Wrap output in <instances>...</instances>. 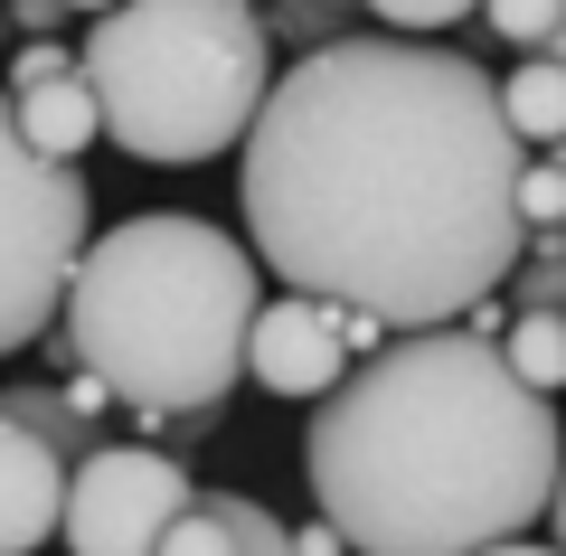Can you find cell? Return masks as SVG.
I'll list each match as a JSON object with an SVG mask.
<instances>
[{
	"label": "cell",
	"mask_w": 566,
	"mask_h": 556,
	"mask_svg": "<svg viewBox=\"0 0 566 556\" xmlns=\"http://www.w3.org/2000/svg\"><path fill=\"white\" fill-rule=\"evenodd\" d=\"M557 170H566V141H557Z\"/></svg>",
	"instance_id": "obj_30"
},
{
	"label": "cell",
	"mask_w": 566,
	"mask_h": 556,
	"mask_svg": "<svg viewBox=\"0 0 566 556\" xmlns=\"http://www.w3.org/2000/svg\"><path fill=\"white\" fill-rule=\"evenodd\" d=\"M255 312H264L255 245L189 208H142L85 245L48 339H57V368H95L123 406L189 416L208 434L245 378Z\"/></svg>",
	"instance_id": "obj_3"
},
{
	"label": "cell",
	"mask_w": 566,
	"mask_h": 556,
	"mask_svg": "<svg viewBox=\"0 0 566 556\" xmlns=\"http://www.w3.org/2000/svg\"><path fill=\"white\" fill-rule=\"evenodd\" d=\"M293 556H349V537H340V528H331V518H322V510H312V518H303V528H293Z\"/></svg>",
	"instance_id": "obj_22"
},
{
	"label": "cell",
	"mask_w": 566,
	"mask_h": 556,
	"mask_svg": "<svg viewBox=\"0 0 566 556\" xmlns=\"http://www.w3.org/2000/svg\"><path fill=\"white\" fill-rule=\"evenodd\" d=\"M0 424H29V434H39V443H57L66 462H85L95 443H114L104 424H85L76 406L57 397V387H0Z\"/></svg>",
	"instance_id": "obj_11"
},
{
	"label": "cell",
	"mask_w": 566,
	"mask_h": 556,
	"mask_svg": "<svg viewBox=\"0 0 566 556\" xmlns=\"http://www.w3.org/2000/svg\"><path fill=\"white\" fill-rule=\"evenodd\" d=\"M57 20H66V0H10V29H20V39H48Z\"/></svg>",
	"instance_id": "obj_23"
},
{
	"label": "cell",
	"mask_w": 566,
	"mask_h": 556,
	"mask_svg": "<svg viewBox=\"0 0 566 556\" xmlns=\"http://www.w3.org/2000/svg\"><path fill=\"white\" fill-rule=\"evenodd\" d=\"M501 302H510V321H520V312H566V227H538V237L520 245Z\"/></svg>",
	"instance_id": "obj_13"
},
{
	"label": "cell",
	"mask_w": 566,
	"mask_h": 556,
	"mask_svg": "<svg viewBox=\"0 0 566 556\" xmlns=\"http://www.w3.org/2000/svg\"><path fill=\"white\" fill-rule=\"evenodd\" d=\"M66 10H85V20H104V10H123V0H66Z\"/></svg>",
	"instance_id": "obj_28"
},
{
	"label": "cell",
	"mask_w": 566,
	"mask_h": 556,
	"mask_svg": "<svg viewBox=\"0 0 566 556\" xmlns=\"http://www.w3.org/2000/svg\"><path fill=\"white\" fill-rule=\"evenodd\" d=\"M520 133L501 76L434 39L293 57L237 151L245 245L283 293L359 302L387 331H453L520 264Z\"/></svg>",
	"instance_id": "obj_1"
},
{
	"label": "cell",
	"mask_w": 566,
	"mask_h": 556,
	"mask_svg": "<svg viewBox=\"0 0 566 556\" xmlns=\"http://www.w3.org/2000/svg\"><path fill=\"white\" fill-rule=\"evenodd\" d=\"M501 123L520 133V151H557L566 141V66L557 57H520L501 76Z\"/></svg>",
	"instance_id": "obj_10"
},
{
	"label": "cell",
	"mask_w": 566,
	"mask_h": 556,
	"mask_svg": "<svg viewBox=\"0 0 566 556\" xmlns=\"http://www.w3.org/2000/svg\"><path fill=\"white\" fill-rule=\"evenodd\" d=\"M66 76H76V48L66 39H20V57H10L0 85H10V95H39V85H66Z\"/></svg>",
	"instance_id": "obj_19"
},
{
	"label": "cell",
	"mask_w": 566,
	"mask_h": 556,
	"mask_svg": "<svg viewBox=\"0 0 566 556\" xmlns=\"http://www.w3.org/2000/svg\"><path fill=\"white\" fill-rule=\"evenodd\" d=\"M359 10L387 29V39H434V29L482 20V0H359Z\"/></svg>",
	"instance_id": "obj_16"
},
{
	"label": "cell",
	"mask_w": 566,
	"mask_h": 556,
	"mask_svg": "<svg viewBox=\"0 0 566 556\" xmlns=\"http://www.w3.org/2000/svg\"><path fill=\"white\" fill-rule=\"evenodd\" d=\"M482 556H557V547H528V537H501V547H482Z\"/></svg>",
	"instance_id": "obj_26"
},
{
	"label": "cell",
	"mask_w": 566,
	"mask_h": 556,
	"mask_svg": "<svg viewBox=\"0 0 566 556\" xmlns=\"http://www.w3.org/2000/svg\"><path fill=\"white\" fill-rule=\"evenodd\" d=\"M538 57H557V66H566V10H557V39H547V48H538Z\"/></svg>",
	"instance_id": "obj_27"
},
{
	"label": "cell",
	"mask_w": 566,
	"mask_h": 556,
	"mask_svg": "<svg viewBox=\"0 0 566 556\" xmlns=\"http://www.w3.org/2000/svg\"><path fill=\"white\" fill-rule=\"evenodd\" d=\"M255 20L274 48H293V57H322V48L359 39V20L349 10H331V0H255Z\"/></svg>",
	"instance_id": "obj_14"
},
{
	"label": "cell",
	"mask_w": 566,
	"mask_h": 556,
	"mask_svg": "<svg viewBox=\"0 0 566 556\" xmlns=\"http://www.w3.org/2000/svg\"><path fill=\"white\" fill-rule=\"evenodd\" d=\"M208 510L227 518V537H237V556H293V528H283L264 500H245V491H208Z\"/></svg>",
	"instance_id": "obj_15"
},
{
	"label": "cell",
	"mask_w": 566,
	"mask_h": 556,
	"mask_svg": "<svg viewBox=\"0 0 566 556\" xmlns=\"http://www.w3.org/2000/svg\"><path fill=\"white\" fill-rule=\"evenodd\" d=\"M85 245H95L85 170L29 151L10 123V85H0V358L57 331Z\"/></svg>",
	"instance_id": "obj_5"
},
{
	"label": "cell",
	"mask_w": 566,
	"mask_h": 556,
	"mask_svg": "<svg viewBox=\"0 0 566 556\" xmlns=\"http://www.w3.org/2000/svg\"><path fill=\"white\" fill-rule=\"evenodd\" d=\"M547 528H557V556H566V472H557V500H547Z\"/></svg>",
	"instance_id": "obj_25"
},
{
	"label": "cell",
	"mask_w": 566,
	"mask_h": 556,
	"mask_svg": "<svg viewBox=\"0 0 566 556\" xmlns=\"http://www.w3.org/2000/svg\"><path fill=\"white\" fill-rule=\"evenodd\" d=\"M10 123L39 160H85V141H104V114H95V85L66 76V85H39V95H10Z\"/></svg>",
	"instance_id": "obj_9"
},
{
	"label": "cell",
	"mask_w": 566,
	"mask_h": 556,
	"mask_svg": "<svg viewBox=\"0 0 566 556\" xmlns=\"http://www.w3.org/2000/svg\"><path fill=\"white\" fill-rule=\"evenodd\" d=\"M340 321H349V302H312V293L264 302L255 331H245V378H255L264 397H283V406H322L331 387L359 368L349 339H340Z\"/></svg>",
	"instance_id": "obj_7"
},
{
	"label": "cell",
	"mask_w": 566,
	"mask_h": 556,
	"mask_svg": "<svg viewBox=\"0 0 566 556\" xmlns=\"http://www.w3.org/2000/svg\"><path fill=\"white\" fill-rule=\"evenodd\" d=\"M331 10H359V0H331Z\"/></svg>",
	"instance_id": "obj_29"
},
{
	"label": "cell",
	"mask_w": 566,
	"mask_h": 556,
	"mask_svg": "<svg viewBox=\"0 0 566 556\" xmlns=\"http://www.w3.org/2000/svg\"><path fill=\"white\" fill-rule=\"evenodd\" d=\"M557 472V397L520 387L501 339L472 331H397L303 434V481L349 556H482L538 528Z\"/></svg>",
	"instance_id": "obj_2"
},
{
	"label": "cell",
	"mask_w": 566,
	"mask_h": 556,
	"mask_svg": "<svg viewBox=\"0 0 566 556\" xmlns=\"http://www.w3.org/2000/svg\"><path fill=\"white\" fill-rule=\"evenodd\" d=\"M453 331H472V339H501V331H510V302H501V293H482L463 321H453Z\"/></svg>",
	"instance_id": "obj_24"
},
{
	"label": "cell",
	"mask_w": 566,
	"mask_h": 556,
	"mask_svg": "<svg viewBox=\"0 0 566 556\" xmlns=\"http://www.w3.org/2000/svg\"><path fill=\"white\" fill-rule=\"evenodd\" d=\"M199 510V481L161 443H95L66 472V556H161V537Z\"/></svg>",
	"instance_id": "obj_6"
},
{
	"label": "cell",
	"mask_w": 566,
	"mask_h": 556,
	"mask_svg": "<svg viewBox=\"0 0 566 556\" xmlns=\"http://www.w3.org/2000/svg\"><path fill=\"white\" fill-rule=\"evenodd\" d=\"M501 358H510V378H520V387L566 397V312H520L501 331Z\"/></svg>",
	"instance_id": "obj_12"
},
{
	"label": "cell",
	"mask_w": 566,
	"mask_h": 556,
	"mask_svg": "<svg viewBox=\"0 0 566 556\" xmlns=\"http://www.w3.org/2000/svg\"><path fill=\"white\" fill-rule=\"evenodd\" d=\"M57 397H66V406H76V416H85V424H104V416H114V406H123V397H114V387H104V378H95V368H66V378H57Z\"/></svg>",
	"instance_id": "obj_21"
},
{
	"label": "cell",
	"mask_w": 566,
	"mask_h": 556,
	"mask_svg": "<svg viewBox=\"0 0 566 556\" xmlns=\"http://www.w3.org/2000/svg\"><path fill=\"white\" fill-rule=\"evenodd\" d=\"M66 472L76 462L39 443L29 424H0V556H39L66 518Z\"/></svg>",
	"instance_id": "obj_8"
},
{
	"label": "cell",
	"mask_w": 566,
	"mask_h": 556,
	"mask_svg": "<svg viewBox=\"0 0 566 556\" xmlns=\"http://www.w3.org/2000/svg\"><path fill=\"white\" fill-rule=\"evenodd\" d=\"M520 227L538 237V227H566V170L557 151H528L520 160Z\"/></svg>",
	"instance_id": "obj_17"
},
{
	"label": "cell",
	"mask_w": 566,
	"mask_h": 556,
	"mask_svg": "<svg viewBox=\"0 0 566 556\" xmlns=\"http://www.w3.org/2000/svg\"><path fill=\"white\" fill-rule=\"evenodd\" d=\"M161 556H237V537H227V518L208 510V491H199V510H189L180 528L161 537Z\"/></svg>",
	"instance_id": "obj_20"
},
{
	"label": "cell",
	"mask_w": 566,
	"mask_h": 556,
	"mask_svg": "<svg viewBox=\"0 0 566 556\" xmlns=\"http://www.w3.org/2000/svg\"><path fill=\"white\" fill-rule=\"evenodd\" d=\"M557 10H566V0H482V29H491V39H510V48H528V57H538V48L557 39Z\"/></svg>",
	"instance_id": "obj_18"
},
{
	"label": "cell",
	"mask_w": 566,
	"mask_h": 556,
	"mask_svg": "<svg viewBox=\"0 0 566 556\" xmlns=\"http://www.w3.org/2000/svg\"><path fill=\"white\" fill-rule=\"evenodd\" d=\"M76 76L95 85L114 151L199 170L218 151H245L274 95V39L255 0H123L76 39Z\"/></svg>",
	"instance_id": "obj_4"
}]
</instances>
